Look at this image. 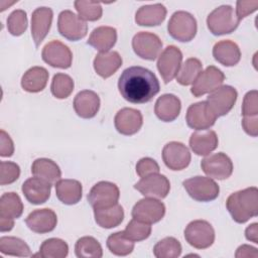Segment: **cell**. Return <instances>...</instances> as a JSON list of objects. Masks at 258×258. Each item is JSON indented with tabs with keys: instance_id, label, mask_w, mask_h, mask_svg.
Returning a JSON list of instances; mask_svg holds the SVG:
<instances>
[{
	"instance_id": "obj_1",
	"label": "cell",
	"mask_w": 258,
	"mask_h": 258,
	"mask_svg": "<svg viewBox=\"0 0 258 258\" xmlns=\"http://www.w3.org/2000/svg\"><path fill=\"white\" fill-rule=\"evenodd\" d=\"M121 96L133 104L149 102L160 90L159 81L150 70L134 66L124 70L118 81Z\"/></svg>"
},
{
	"instance_id": "obj_2",
	"label": "cell",
	"mask_w": 258,
	"mask_h": 258,
	"mask_svg": "<svg viewBox=\"0 0 258 258\" xmlns=\"http://www.w3.org/2000/svg\"><path fill=\"white\" fill-rule=\"evenodd\" d=\"M226 208L232 219L244 224L258 215V189L250 186L231 194L226 201Z\"/></svg>"
},
{
	"instance_id": "obj_3",
	"label": "cell",
	"mask_w": 258,
	"mask_h": 258,
	"mask_svg": "<svg viewBox=\"0 0 258 258\" xmlns=\"http://www.w3.org/2000/svg\"><path fill=\"white\" fill-rule=\"evenodd\" d=\"M234 8L231 5H221L207 17V26L214 35H224L235 31L239 25Z\"/></svg>"
},
{
	"instance_id": "obj_4",
	"label": "cell",
	"mask_w": 258,
	"mask_h": 258,
	"mask_svg": "<svg viewBox=\"0 0 258 258\" xmlns=\"http://www.w3.org/2000/svg\"><path fill=\"white\" fill-rule=\"evenodd\" d=\"M197 30L198 25L196 18L186 11L174 12L167 24L169 35L180 42H188L194 39Z\"/></svg>"
},
{
	"instance_id": "obj_5",
	"label": "cell",
	"mask_w": 258,
	"mask_h": 258,
	"mask_svg": "<svg viewBox=\"0 0 258 258\" xmlns=\"http://www.w3.org/2000/svg\"><path fill=\"white\" fill-rule=\"evenodd\" d=\"M183 187L191 199L198 202H211L219 197L220 187L211 177L197 175L183 180Z\"/></svg>"
},
{
	"instance_id": "obj_6",
	"label": "cell",
	"mask_w": 258,
	"mask_h": 258,
	"mask_svg": "<svg viewBox=\"0 0 258 258\" xmlns=\"http://www.w3.org/2000/svg\"><path fill=\"white\" fill-rule=\"evenodd\" d=\"M185 241L197 249H207L215 241V230L205 220L191 221L184 229Z\"/></svg>"
},
{
	"instance_id": "obj_7",
	"label": "cell",
	"mask_w": 258,
	"mask_h": 258,
	"mask_svg": "<svg viewBox=\"0 0 258 258\" xmlns=\"http://www.w3.org/2000/svg\"><path fill=\"white\" fill-rule=\"evenodd\" d=\"M23 213V204L16 192H5L0 198V231L9 232L14 226V220Z\"/></svg>"
},
{
	"instance_id": "obj_8",
	"label": "cell",
	"mask_w": 258,
	"mask_h": 258,
	"mask_svg": "<svg viewBox=\"0 0 258 258\" xmlns=\"http://www.w3.org/2000/svg\"><path fill=\"white\" fill-rule=\"evenodd\" d=\"M57 29L68 40L78 41L87 35L88 24L73 11L63 10L58 15Z\"/></svg>"
},
{
	"instance_id": "obj_9",
	"label": "cell",
	"mask_w": 258,
	"mask_h": 258,
	"mask_svg": "<svg viewBox=\"0 0 258 258\" xmlns=\"http://www.w3.org/2000/svg\"><path fill=\"white\" fill-rule=\"evenodd\" d=\"M238 93L232 86H221L213 91L207 98V103L212 112L218 117L227 115L234 107Z\"/></svg>"
},
{
	"instance_id": "obj_10",
	"label": "cell",
	"mask_w": 258,
	"mask_h": 258,
	"mask_svg": "<svg viewBox=\"0 0 258 258\" xmlns=\"http://www.w3.org/2000/svg\"><path fill=\"white\" fill-rule=\"evenodd\" d=\"M132 47L139 57L147 60H154L159 56L162 48V41L152 32L140 31L133 36Z\"/></svg>"
},
{
	"instance_id": "obj_11",
	"label": "cell",
	"mask_w": 258,
	"mask_h": 258,
	"mask_svg": "<svg viewBox=\"0 0 258 258\" xmlns=\"http://www.w3.org/2000/svg\"><path fill=\"white\" fill-rule=\"evenodd\" d=\"M87 198L93 209L106 208L118 203L120 190L115 183L103 180L91 188Z\"/></svg>"
},
{
	"instance_id": "obj_12",
	"label": "cell",
	"mask_w": 258,
	"mask_h": 258,
	"mask_svg": "<svg viewBox=\"0 0 258 258\" xmlns=\"http://www.w3.org/2000/svg\"><path fill=\"white\" fill-rule=\"evenodd\" d=\"M203 171L211 178L223 180L231 176L233 172V162L224 152L211 154L201 161Z\"/></svg>"
},
{
	"instance_id": "obj_13",
	"label": "cell",
	"mask_w": 258,
	"mask_h": 258,
	"mask_svg": "<svg viewBox=\"0 0 258 258\" xmlns=\"http://www.w3.org/2000/svg\"><path fill=\"white\" fill-rule=\"evenodd\" d=\"M131 215L133 219L151 225L159 222L164 217L165 206L154 198L146 197L134 205Z\"/></svg>"
},
{
	"instance_id": "obj_14",
	"label": "cell",
	"mask_w": 258,
	"mask_h": 258,
	"mask_svg": "<svg viewBox=\"0 0 258 258\" xmlns=\"http://www.w3.org/2000/svg\"><path fill=\"white\" fill-rule=\"evenodd\" d=\"M182 61V52L174 45H168L158 56L157 70L165 84L171 82L177 75Z\"/></svg>"
},
{
	"instance_id": "obj_15",
	"label": "cell",
	"mask_w": 258,
	"mask_h": 258,
	"mask_svg": "<svg viewBox=\"0 0 258 258\" xmlns=\"http://www.w3.org/2000/svg\"><path fill=\"white\" fill-rule=\"evenodd\" d=\"M217 120L206 101L191 104L185 114V121L188 127L197 131H205L211 128Z\"/></svg>"
},
{
	"instance_id": "obj_16",
	"label": "cell",
	"mask_w": 258,
	"mask_h": 258,
	"mask_svg": "<svg viewBox=\"0 0 258 258\" xmlns=\"http://www.w3.org/2000/svg\"><path fill=\"white\" fill-rule=\"evenodd\" d=\"M41 57L50 67L58 69H69L73 61L71 49L59 40H51L46 43L42 48Z\"/></svg>"
},
{
	"instance_id": "obj_17",
	"label": "cell",
	"mask_w": 258,
	"mask_h": 258,
	"mask_svg": "<svg viewBox=\"0 0 258 258\" xmlns=\"http://www.w3.org/2000/svg\"><path fill=\"white\" fill-rule=\"evenodd\" d=\"M134 188L144 197L164 199L169 194L170 182L165 175L153 173L141 177V179L134 184Z\"/></svg>"
},
{
	"instance_id": "obj_18",
	"label": "cell",
	"mask_w": 258,
	"mask_h": 258,
	"mask_svg": "<svg viewBox=\"0 0 258 258\" xmlns=\"http://www.w3.org/2000/svg\"><path fill=\"white\" fill-rule=\"evenodd\" d=\"M162 159L169 169L182 170L188 166L191 156L188 148L183 143L171 141L164 145Z\"/></svg>"
},
{
	"instance_id": "obj_19",
	"label": "cell",
	"mask_w": 258,
	"mask_h": 258,
	"mask_svg": "<svg viewBox=\"0 0 258 258\" xmlns=\"http://www.w3.org/2000/svg\"><path fill=\"white\" fill-rule=\"evenodd\" d=\"M224 80V73L215 66H210L202 72L195 81L190 89V93L195 97H201L205 94L212 93L222 86Z\"/></svg>"
},
{
	"instance_id": "obj_20",
	"label": "cell",
	"mask_w": 258,
	"mask_h": 258,
	"mask_svg": "<svg viewBox=\"0 0 258 258\" xmlns=\"http://www.w3.org/2000/svg\"><path fill=\"white\" fill-rule=\"evenodd\" d=\"M114 124L119 133L129 136L140 130L143 124V117L141 112L137 109L123 108L115 115Z\"/></svg>"
},
{
	"instance_id": "obj_21",
	"label": "cell",
	"mask_w": 258,
	"mask_h": 258,
	"mask_svg": "<svg viewBox=\"0 0 258 258\" xmlns=\"http://www.w3.org/2000/svg\"><path fill=\"white\" fill-rule=\"evenodd\" d=\"M25 223L32 232L45 234L54 230L57 224V217L50 209H38L34 210L27 216Z\"/></svg>"
},
{
	"instance_id": "obj_22",
	"label": "cell",
	"mask_w": 258,
	"mask_h": 258,
	"mask_svg": "<svg viewBox=\"0 0 258 258\" xmlns=\"http://www.w3.org/2000/svg\"><path fill=\"white\" fill-rule=\"evenodd\" d=\"M53 12L49 7H38L31 15V35L35 46H38L47 35L51 22Z\"/></svg>"
},
{
	"instance_id": "obj_23",
	"label": "cell",
	"mask_w": 258,
	"mask_h": 258,
	"mask_svg": "<svg viewBox=\"0 0 258 258\" xmlns=\"http://www.w3.org/2000/svg\"><path fill=\"white\" fill-rule=\"evenodd\" d=\"M25 199L32 205L44 204L50 197L51 184L39 177L27 178L21 187Z\"/></svg>"
},
{
	"instance_id": "obj_24",
	"label": "cell",
	"mask_w": 258,
	"mask_h": 258,
	"mask_svg": "<svg viewBox=\"0 0 258 258\" xmlns=\"http://www.w3.org/2000/svg\"><path fill=\"white\" fill-rule=\"evenodd\" d=\"M73 105L78 116L90 119L95 117L100 109V98L94 91L83 90L76 95Z\"/></svg>"
},
{
	"instance_id": "obj_25",
	"label": "cell",
	"mask_w": 258,
	"mask_h": 258,
	"mask_svg": "<svg viewBox=\"0 0 258 258\" xmlns=\"http://www.w3.org/2000/svg\"><path fill=\"white\" fill-rule=\"evenodd\" d=\"M181 110L180 100L173 94H164L160 96L154 106V113L157 118L163 122L175 120Z\"/></svg>"
},
{
	"instance_id": "obj_26",
	"label": "cell",
	"mask_w": 258,
	"mask_h": 258,
	"mask_svg": "<svg viewBox=\"0 0 258 258\" xmlns=\"http://www.w3.org/2000/svg\"><path fill=\"white\" fill-rule=\"evenodd\" d=\"M214 58L225 67L236 66L241 58L238 44L230 39L218 41L213 47Z\"/></svg>"
},
{
	"instance_id": "obj_27",
	"label": "cell",
	"mask_w": 258,
	"mask_h": 258,
	"mask_svg": "<svg viewBox=\"0 0 258 258\" xmlns=\"http://www.w3.org/2000/svg\"><path fill=\"white\" fill-rule=\"evenodd\" d=\"M166 17V8L161 3L143 5L135 14V22L140 26L160 25Z\"/></svg>"
},
{
	"instance_id": "obj_28",
	"label": "cell",
	"mask_w": 258,
	"mask_h": 258,
	"mask_svg": "<svg viewBox=\"0 0 258 258\" xmlns=\"http://www.w3.org/2000/svg\"><path fill=\"white\" fill-rule=\"evenodd\" d=\"M94 69L103 79L113 76L122 66V57L117 51L100 52L95 56Z\"/></svg>"
},
{
	"instance_id": "obj_29",
	"label": "cell",
	"mask_w": 258,
	"mask_h": 258,
	"mask_svg": "<svg viewBox=\"0 0 258 258\" xmlns=\"http://www.w3.org/2000/svg\"><path fill=\"white\" fill-rule=\"evenodd\" d=\"M117 41V30L111 26H99L95 28L87 41L100 52L109 51Z\"/></svg>"
},
{
	"instance_id": "obj_30",
	"label": "cell",
	"mask_w": 258,
	"mask_h": 258,
	"mask_svg": "<svg viewBox=\"0 0 258 258\" xmlns=\"http://www.w3.org/2000/svg\"><path fill=\"white\" fill-rule=\"evenodd\" d=\"M219 144V139L215 131L194 132L189 138V147L197 155L206 156L214 151Z\"/></svg>"
},
{
	"instance_id": "obj_31",
	"label": "cell",
	"mask_w": 258,
	"mask_h": 258,
	"mask_svg": "<svg viewBox=\"0 0 258 258\" xmlns=\"http://www.w3.org/2000/svg\"><path fill=\"white\" fill-rule=\"evenodd\" d=\"M94 217L98 226L105 229H112L123 222L124 210L117 203L110 207L94 209Z\"/></svg>"
},
{
	"instance_id": "obj_32",
	"label": "cell",
	"mask_w": 258,
	"mask_h": 258,
	"mask_svg": "<svg viewBox=\"0 0 258 258\" xmlns=\"http://www.w3.org/2000/svg\"><path fill=\"white\" fill-rule=\"evenodd\" d=\"M82 183L76 179H59L55 183V195L64 205H76L82 199Z\"/></svg>"
},
{
	"instance_id": "obj_33",
	"label": "cell",
	"mask_w": 258,
	"mask_h": 258,
	"mask_svg": "<svg viewBox=\"0 0 258 258\" xmlns=\"http://www.w3.org/2000/svg\"><path fill=\"white\" fill-rule=\"evenodd\" d=\"M48 81V72L42 67H32L21 78V87L28 93L41 92Z\"/></svg>"
},
{
	"instance_id": "obj_34",
	"label": "cell",
	"mask_w": 258,
	"mask_h": 258,
	"mask_svg": "<svg viewBox=\"0 0 258 258\" xmlns=\"http://www.w3.org/2000/svg\"><path fill=\"white\" fill-rule=\"evenodd\" d=\"M31 173L50 184L60 179L61 171L59 166L49 158H37L31 165Z\"/></svg>"
},
{
	"instance_id": "obj_35",
	"label": "cell",
	"mask_w": 258,
	"mask_h": 258,
	"mask_svg": "<svg viewBox=\"0 0 258 258\" xmlns=\"http://www.w3.org/2000/svg\"><path fill=\"white\" fill-rule=\"evenodd\" d=\"M203 72V64L196 57L187 58L181 66L176 75V81L181 86H188L195 83L200 74Z\"/></svg>"
},
{
	"instance_id": "obj_36",
	"label": "cell",
	"mask_w": 258,
	"mask_h": 258,
	"mask_svg": "<svg viewBox=\"0 0 258 258\" xmlns=\"http://www.w3.org/2000/svg\"><path fill=\"white\" fill-rule=\"evenodd\" d=\"M0 251L2 254L10 256H31L29 246L22 239L12 236H3L0 238Z\"/></svg>"
},
{
	"instance_id": "obj_37",
	"label": "cell",
	"mask_w": 258,
	"mask_h": 258,
	"mask_svg": "<svg viewBox=\"0 0 258 258\" xmlns=\"http://www.w3.org/2000/svg\"><path fill=\"white\" fill-rule=\"evenodd\" d=\"M75 253L79 258H101L103 256V249L97 239L85 236L76 242Z\"/></svg>"
},
{
	"instance_id": "obj_38",
	"label": "cell",
	"mask_w": 258,
	"mask_h": 258,
	"mask_svg": "<svg viewBox=\"0 0 258 258\" xmlns=\"http://www.w3.org/2000/svg\"><path fill=\"white\" fill-rule=\"evenodd\" d=\"M106 244L109 251L117 256H127L134 249V242L125 235L124 231L111 234Z\"/></svg>"
},
{
	"instance_id": "obj_39",
	"label": "cell",
	"mask_w": 258,
	"mask_h": 258,
	"mask_svg": "<svg viewBox=\"0 0 258 258\" xmlns=\"http://www.w3.org/2000/svg\"><path fill=\"white\" fill-rule=\"evenodd\" d=\"M69 254V245L58 238H49L42 242L39 256L42 258H64Z\"/></svg>"
},
{
	"instance_id": "obj_40",
	"label": "cell",
	"mask_w": 258,
	"mask_h": 258,
	"mask_svg": "<svg viewBox=\"0 0 258 258\" xmlns=\"http://www.w3.org/2000/svg\"><path fill=\"white\" fill-rule=\"evenodd\" d=\"M181 244L173 237H165L158 241L153 247L156 258H177L181 254Z\"/></svg>"
},
{
	"instance_id": "obj_41",
	"label": "cell",
	"mask_w": 258,
	"mask_h": 258,
	"mask_svg": "<svg viewBox=\"0 0 258 258\" xmlns=\"http://www.w3.org/2000/svg\"><path fill=\"white\" fill-rule=\"evenodd\" d=\"M74 87V81L69 75L57 73L52 78L50 91L56 99H66L73 93Z\"/></svg>"
},
{
	"instance_id": "obj_42",
	"label": "cell",
	"mask_w": 258,
	"mask_h": 258,
	"mask_svg": "<svg viewBox=\"0 0 258 258\" xmlns=\"http://www.w3.org/2000/svg\"><path fill=\"white\" fill-rule=\"evenodd\" d=\"M74 4L79 17L84 21H97L102 16L103 9L99 2L77 0Z\"/></svg>"
},
{
	"instance_id": "obj_43",
	"label": "cell",
	"mask_w": 258,
	"mask_h": 258,
	"mask_svg": "<svg viewBox=\"0 0 258 258\" xmlns=\"http://www.w3.org/2000/svg\"><path fill=\"white\" fill-rule=\"evenodd\" d=\"M125 235L133 242H140L147 239L151 234L150 224L132 219L124 230Z\"/></svg>"
},
{
	"instance_id": "obj_44",
	"label": "cell",
	"mask_w": 258,
	"mask_h": 258,
	"mask_svg": "<svg viewBox=\"0 0 258 258\" xmlns=\"http://www.w3.org/2000/svg\"><path fill=\"white\" fill-rule=\"evenodd\" d=\"M27 24L26 12L22 9L12 11L7 18V29L14 36L23 34L27 28Z\"/></svg>"
},
{
	"instance_id": "obj_45",
	"label": "cell",
	"mask_w": 258,
	"mask_h": 258,
	"mask_svg": "<svg viewBox=\"0 0 258 258\" xmlns=\"http://www.w3.org/2000/svg\"><path fill=\"white\" fill-rule=\"evenodd\" d=\"M20 175V167L12 161L0 162V184L6 185L13 183Z\"/></svg>"
},
{
	"instance_id": "obj_46",
	"label": "cell",
	"mask_w": 258,
	"mask_h": 258,
	"mask_svg": "<svg viewBox=\"0 0 258 258\" xmlns=\"http://www.w3.org/2000/svg\"><path fill=\"white\" fill-rule=\"evenodd\" d=\"M243 117L258 116V93L256 90L249 91L243 99L242 103Z\"/></svg>"
},
{
	"instance_id": "obj_47",
	"label": "cell",
	"mask_w": 258,
	"mask_h": 258,
	"mask_svg": "<svg viewBox=\"0 0 258 258\" xmlns=\"http://www.w3.org/2000/svg\"><path fill=\"white\" fill-rule=\"evenodd\" d=\"M160 167L158 163L150 157H143L136 163V173L140 177H144L153 173H158Z\"/></svg>"
},
{
	"instance_id": "obj_48",
	"label": "cell",
	"mask_w": 258,
	"mask_h": 258,
	"mask_svg": "<svg viewBox=\"0 0 258 258\" xmlns=\"http://www.w3.org/2000/svg\"><path fill=\"white\" fill-rule=\"evenodd\" d=\"M258 7V1L253 0V1H237L236 3V15L239 20L245 18L249 14L253 13L254 11L257 10Z\"/></svg>"
},
{
	"instance_id": "obj_49",
	"label": "cell",
	"mask_w": 258,
	"mask_h": 258,
	"mask_svg": "<svg viewBox=\"0 0 258 258\" xmlns=\"http://www.w3.org/2000/svg\"><path fill=\"white\" fill-rule=\"evenodd\" d=\"M0 155L10 157L14 153V144L11 137L3 129L0 131Z\"/></svg>"
},
{
	"instance_id": "obj_50",
	"label": "cell",
	"mask_w": 258,
	"mask_h": 258,
	"mask_svg": "<svg viewBox=\"0 0 258 258\" xmlns=\"http://www.w3.org/2000/svg\"><path fill=\"white\" fill-rule=\"evenodd\" d=\"M242 127L248 135L256 137L258 134V116L243 117Z\"/></svg>"
},
{
	"instance_id": "obj_51",
	"label": "cell",
	"mask_w": 258,
	"mask_h": 258,
	"mask_svg": "<svg viewBox=\"0 0 258 258\" xmlns=\"http://www.w3.org/2000/svg\"><path fill=\"white\" fill-rule=\"evenodd\" d=\"M235 256L237 258H243V257L256 258L258 256V253H257V249L255 247H252L250 245H242L237 249Z\"/></svg>"
},
{
	"instance_id": "obj_52",
	"label": "cell",
	"mask_w": 258,
	"mask_h": 258,
	"mask_svg": "<svg viewBox=\"0 0 258 258\" xmlns=\"http://www.w3.org/2000/svg\"><path fill=\"white\" fill-rule=\"evenodd\" d=\"M245 236L247 240L257 244L258 243V224L253 223L249 225L245 230Z\"/></svg>"
}]
</instances>
